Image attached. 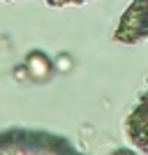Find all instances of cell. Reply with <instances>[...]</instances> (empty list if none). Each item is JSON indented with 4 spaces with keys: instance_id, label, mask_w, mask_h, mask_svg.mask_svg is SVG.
<instances>
[{
    "instance_id": "6da1fadb",
    "label": "cell",
    "mask_w": 148,
    "mask_h": 155,
    "mask_svg": "<svg viewBox=\"0 0 148 155\" xmlns=\"http://www.w3.org/2000/svg\"><path fill=\"white\" fill-rule=\"evenodd\" d=\"M0 155H86L65 137L30 127H9L0 132Z\"/></svg>"
},
{
    "instance_id": "7a4b0ae2",
    "label": "cell",
    "mask_w": 148,
    "mask_h": 155,
    "mask_svg": "<svg viewBox=\"0 0 148 155\" xmlns=\"http://www.w3.org/2000/svg\"><path fill=\"white\" fill-rule=\"evenodd\" d=\"M143 37H148V0H132V5L127 7V12L123 14L118 23L113 39L132 44Z\"/></svg>"
},
{
    "instance_id": "3957f363",
    "label": "cell",
    "mask_w": 148,
    "mask_h": 155,
    "mask_svg": "<svg viewBox=\"0 0 148 155\" xmlns=\"http://www.w3.org/2000/svg\"><path fill=\"white\" fill-rule=\"evenodd\" d=\"M130 139L139 150L148 153V91L141 95L139 104H136L132 114L127 116V123H125Z\"/></svg>"
},
{
    "instance_id": "277c9868",
    "label": "cell",
    "mask_w": 148,
    "mask_h": 155,
    "mask_svg": "<svg viewBox=\"0 0 148 155\" xmlns=\"http://www.w3.org/2000/svg\"><path fill=\"white\" fill-rule=\"evenodd\" d=\"M23 67H26L28 77L32 81H46V79H51L53 74V60L46 56L44 51H30L23 60Z\"/></svg>"
},
{
    "instance_id": "5b68a950",
    "label": "cell",
    "mask_w": 148,
    "mask_h": 155,
    "mask_svg": "<svg viewBox=\"0 0 148 155\" xmlns=\"http://www.w3.org/2000/svg\"><path fill=\"white\" fill-rule=\"evenodd\" d=\"M88 0H46V5L51 7H67V5H84Z\"/></svg>"
},
{
    "instance_id": "8992f818",
    "label": "cell",
    "mask_w": 148,
    "mask_h": 155,
    "mask_svg": "<svg viewBox=\"0 0 148 155\" xmlns=\"http://www.w3.org/2000/svg\"><path fill=\"white\" fill-rule=\"evenodd\" d=\"M113 155H134V153H132V150H127V148H120V150H116Z\"/></svg>"
}]
</instances>
